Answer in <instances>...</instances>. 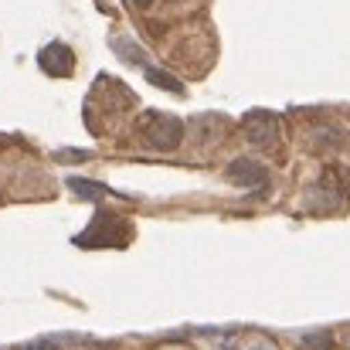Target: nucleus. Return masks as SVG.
<instances>
[{
	"label": "nucleus",
	"mask_w": 350,
	"mask_h": 350,
	"mask_svg": "<svg viewBox=\"0 0 350 350\" xmlns=\"http://www.w3.org/2000/svg\"><path fill=\"white\" fill-rule=\"evenodd\" d=\"M234 350H275V340H269L265 334H245Z\"/></svg>",
	"instance_id": "423d86ee"
},
{
	"label": "nucleus",
	"mask_w": 350,
	"mask_h": 350,
	"mask_svg": "<svg viewBox=\"0 0 350 350\" xmlns=\"http://www.w3.org/2000/svg\"><path fill=\"white\" fill-rule=\"evenodd\" d=\"M113 48H116L119 55H122V62H129V65H136V62L143 65V58H146V55H143L136 44H129L126 38H116V41H113Z\"/></svg>",
	"instance_id": "0eeeda50"
},
{
	"label": "nucleus",
	"mask_w": 350,
	"mask_h": 350,
	"mask_svg": "<svg viewBox=\"0 0 350 350\" xmlns=\"http://www.w3.org/2000/svg\"><path fill=\"white\" fill-rule=\"evenodd\" d=\"M27 350H48V347H27Z\"/></svg>",
	"instance_id": "9b49d317"
},
{
	"label": "nucleus",
	"mask_w": 350,
	"mask_h": 350,
	"mask_svg": "<svg viewBox=\"0 0 350 350\" xmlns=\"http://www.w3.org/2000/svg\"><path fill=\"white\" fill-rule=\"evenodd\" d=\"M146 75H150V82H157L160 89H170V92H180V82H174L170 75H163V72H153V68H150Z\"/></svg>",
	"instance_id": "1a4fd4ad"
},
{
	"label": "nucleus",
	"mask_w": 350,
	"mask_h": 350,
	"mask_svg": "<svg viewBox=\"0 0 350 350\" xmlns=\"http://www.w3.org/2000/svg\"><path fill=\"white\" fill-rule=\"evenodd\" d=\"M139 3H143V7H146V3H153V0H139Z\"/></svg>",
	"instance_id": "9d476101"
},
{
	"label": "nucleus",
	"mask_w": 350,
	"mask_h": 350,
	"mask_svg": "<svg viewBox=\"0 0 350 350\" xmlns=\"http://www.w3.org/2000/svg\"><path fill=\"white\" fill-rule=\"evenodd\" d=\"M68 184H72V191H79V194H85V198H103V194H106V191L96 187L92 180H79V177H75V180H68Z\"/></svg>",
	"instance_id": "6e6552de"
},
{
	"label": "nucleus",
	"mask_w": 350,
	"mask_h": 350,
	"mask_svg": "<svg viewBox=\"0 0 350 350\" xmlns=\"http://www.w3.org/2000/svg\"><path fill=\"white\" fill-rule=\"evenodd\" d=\"M139 129H143V139L150 146H157V150H177L180 139H184L180 119L163 116V113H146L143 122H139Z\"/></svg>",
	"instance_id": "f257e3e1"
},
{
	"label": "nucleus",
	"mask_w": 350,
	"mask_h": 350,
	"mask_svg": "<svg viewBox=\"0 0 350 350\" xmlns=\"http://www.w3.org/2000/svg\"><path fill=\"white\" fill-rule=\"evenodd\" d=\"M245 136H248V143H255V146H272V143L279 139V126H275L272 116L255 113V116L245 119Z\"/></svg>",
	"instance_id": "f03ea898"
},
{
	"label": "nucleus",
	"mask_w": 350,
	"mask_h": 350,
	"mask_svg": "<svg viewBox=\"0 0 350 350\" xmlns=\"http://www.w3.org/2000/svg\"><path fill=\"white\" fill-rule=\"evenodd\" d=\"M228 180L241 184V187H258V184L269 180V170L262 163H255V160H234L228 167Z\"/></svg>",
	"instance_id": "20e7f679"
},
{
	"label": "nucleus",
	"mask_w": 350,
	"mask_h": 350,
	"mask_svg": "<svg viewBox=\"0 0 350 350\" xmlns=\"http://www.w3.org/2000/svg\"><path fill=\"white\" fill-rule=\"evenodd\" d=\"M306 201H310L313 211H337V208L344 204V194H340V187H337L334 180H320V184L306 194Z\"/></svg>",
	"instance_id": "39448f33"
},
{
	"label": "nucleus",
	"mask_w": 350,
	"mask_h": 350,
	"mask_svg": "<svg viewBox=\"0 0 350 350\" xmlns=\"http://www.w3.org/2000/svg\"><path fill=\"white\" fill-rule=\"evenodd\" d=\"M38 62H41V68L48 72V75H72V68H75V58H72V51L65 48V44H48L41 55H38Z\"/></svg>",
	"instance_id": "7ed1b4c3"
}]
</instances>
